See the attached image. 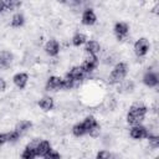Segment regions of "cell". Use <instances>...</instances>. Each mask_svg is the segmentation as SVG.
<instances>
[{
    "label": "cell",
    "instance_id": "d6a6232c",
    "mask_svg": "<svg viewBox=\"0 0 159 159\" xmlns=\"http://www.w3.org/2000/svg\"><path fill=\"white\" fill-rule=\"evenodd\" d=\"M58 2H61V4H66L67 2V0H57Z\"/></svg>",
    "mask_w": 159,
    "mask_h": 159
},
{
    "label": "cell",
    "instance_id": "4316f807",
    "mask_svg": "<svg viewBox=\"0 0 159 159\" xmlns=\"http://www.w3.org/2000/svg\"><path fill=\"white\" fill-rule=\"evenodd\" d=\"M45 159H55V158H61V154L58 152H56L55 149H50L48 153L43 157Z\"/></svg>",
    "mask_w": 159,
    "mask_h": 159
},
{
    "label": "cell",
    "instance_id": "2e32d148",
    "mask_svg": "<svg viewBox=\"0 0 159 159\" xmlns=\"http://www.w3.org/2000/svg\"><path fill=\"white\" fill-rule=\"evenodd\" d=\"M36 143H37V140H34L32 143H29L25 147V149L22 150L21 158H24V159H34V158H36L37 157V154H36Z\"/></svg>",
    "mask_w": 159,
    "mask_h": 159
},
{
    "label": "cell",
    "instance_id": "4dcf8cb0",
    "mask_svg": "<svg viewBox=\"0 0 159 159\" xmlns=\"http://www.w3.org/2000/svg\"><path fill=\"white\" fill-rule=\"evenodd\" d=\"M5 89H6V81L2 77H0V93L4 92Z\"/></svg>",
    "mask_w": 159,
    "mask_h": 159
},
{
    "label": "cell",
    "instance_id": "8992f818",
    "mask_svg": "<svg viewBox=\"0 0 159 159\" xmlns=\"http://www.w3.org/2000/svg\"><path fill=\"white\" fill-rule=\"evenodd\" d=\"M98 65H99V58H98V56H97V55H88V56L83 60L81 67H82V70L84 71V73L87 75V73H92V72L98 67Z\"/></svg>",
    "mask_w": 159,
    "mask_h": 159
},
{
    "label": "cell",
    "instance_id": "603a6c76",
    "mask_svg": "<svg viewBox=\"0 0 159 159\" xmlns=\"http://www.w3.org/2000/svg\"><path fill=\"white\" fill-rule=\"evenodd\" d=\"M82 123H83V125H84V128H86V130H87V134L89 133V130H91L93 127H96V125L98 124L96 117H93V116H87V117L82 120Z\"/></svg>",
    "mask_w": 159,
    "mask_h": 159
},
{
    "label": "cell",
    "instance_id": "4fadbf2b",
    "mask_svg": "<svg viewBox=\"0 0 159 159\" xmlns=\"http://www.w3.org/2000/svg\"><path fill=\"white\" fill-rule=\"evenodd\" d=\"M66 75H68L76 83L77 82H81L84 78V76H86V73H84V71L82 70L81 66H73V67H71L70 71Z\"/></svg>",
    "mask_w": 159,
    "mask_h": 159
},
{
    "label": "cell",
    "instance_id": "9c48e42d",
    "mask_svg": "<svg viewBox=\"0 0 159 159\" xmlns=\"http://www.w3.org/2000/svg\"><path fill=\"white\" fill-rule=\"evenodd\" d=\"M97 22V15L92 7H87L83 10L81 15V24L84 26H92Z\"/></svg>",
    "mask_w": 159,
    "mask_h": 159
},
{
    "label": "cell",
    "instance_id": "6da1fadb",
    "mask_svg": "<svg viewBox=\"0 0 159 159\" xmlns=\"http://www.w3.org/2000/svg\"><path fill=\"white\" fill-rule=\"evenodd\" d=\"M147 114H148V107L142 102H135L129 107V109L127 112L125 120L130 125L140 124L145 119Z\"/></svg>",
    "mask_w": 159,
    "mask_h": 159
},
{
    "label": "cell",
    "instance_id": "5bb4252c",
    "mask_svg": "<svg viewBox=\"0 0 159 159\" xmlns=\"http://www.w3.org/2000/svg\"><path fill=\"white\" fill-rule=\"evenodd\" d=\"M50 149H52V145H51V143L48 140H46V139L37 140V143H36V154H37V157H42L43 158L48 153Z\"/></svg>",
    "mask_w": 159,
    "mask_h": 159
},
{
    "label": "cell",
    "instance_id": "484cf974",
    "mask_svg": "<svg viewBox=\"0 0 159 159\" xmlns=\"http://www.w3.org/2000/svg\"><path fill=\"white\" fill-rule=\"evenodd\" d=\"M75 84H76V82H75L68 75H66V76L62 78V89H65V91L72 89V88L75 87Z\"/></svg>",
    "mask_w": 159,
    "mask_h": 159
},
{
    "label": "cell",
    "instance_id": "d4e9b609",
    "mask_svg": "<svg viewBox=\"0 0 159 159\" xmlns=\"http://www.w3.org/2000/svg\"><path fill=\"white\" fill-rule=\"evenodd\" d=\"M21 6L20 0H5V10L7 11H15Z\"/></svg>",
    "mask_w": 159,
    "mask_h": 159
},
{
    "label": "cell",
    "instance_id": "30bf717a",
    "mask_svg": "<svg viewBox=\"0 0 159 159\" xmlns=\"http://www.w3.org/2000/svg\"><path fill=\"white\" fill-rule=\"evenodd\" d=\"M43 50H45V52H46L47 56H50V57H56V56L60 53V50H61L60 42H58L56 39H50V40L45 43Z\"/></svg>",
    "mask_w": 159,
    "mask_h": 159
},
{
    "label": "cell",
    "instance_id": "5b68a950",
    "mask_svg": "<svg viewBox=\"0 0 159 159\" xmlns=\"http://www.w3.org/2000/svg\"><path fill=\"white\" fill-rule=\"evenodd\" d=\"M129 30H130L129 25L127 22H124V21H118L113 26V32H114V35H116L118 41L125 40L127 36L129 35Z\"/></svg>",
    "mask_w": 159,
    "mask_h": 159
},
{
    "label": "cell",
    "instance_id": "ac0fdd59",
    "mask_svg": "<svg viewBox=\"0 0 159 159\" xmlns=\"http://www.w3.org/2000/svg\"><path fill=\"white\" fill-rule=\"evenodd\" d=\"M25 24V16L21 14V12H16L11 16V20H10V25L11 27L14 29H20L21 26H24Z\"/></svg>",
    "mask_w": 159,
    "mask_h": 159
},
{
    "label": "cell",
    "instance_id": "9a60e30c",
    "mask_svg": "<svg viewBox=\"0 0 159 159\" xmlns=\"http://www.w3.org/2000/svg\"><path fill=\"white\" fill-rule=\"evenodd\" d=\"M101 51V43L97 40H87L84 43V52L87 55H97Z\"/></svg>",
    "mask_w": 159,
    "mask_h": 159
},
{
    "label": "cell",
    "instance_id": "ba28073f",
    "mask_svg": "<svg viewBox=\"0 0 159 159\" xmlns=\"http://www.w3.org/2000/svg\"><path fill=\"white\" fill-rule=\"evenodd\" d=\"M45 89L48 92H57L62 89V77L60 76H50L46 80Z\"/></svg>",
    "mask_w": 159,
    "mask_h": 159
},
{
    "label": "cell",
    "instance_id": "f546056e",
    "mask_svg": "<svg viewBox=\"0 0 159 159\" xmlns=\"http://www.w3.org/2000/svg\"><path fill=\"white\" fill-rule=\"evenodd\" d=\"M6 143H9V132L7 133H0V148Z\"/></svg>",
    "mask_w": 159,
    "mask_h": 159
},
{
    "label": "cell",
    "instance_id": "f1b7e54d",
    "mask_svg": "<svg viewBox=\"0 0 159 159\" xmlns=\"http://www.w3.org/2000/svg\"><path fill=\"white\" fill-rule=\"evenodd\" d=\"M99 133H101V124L98 123L96 127H93V128L89 130V133H88V134H89L92 138H96V137H98V135H99Z\"/></svg>",
    "mask_w": 159,
    "mask_h": 159
},
{
    "label": "cell",
    "instance_id": "7402d4cb",
    "mask_svg": "<svg viewBox=\"0 0 159 159\" xmlns=\"http://www.w3.org/2000/svg\"><path fill=\"white\" fill-rule=\"evenodd\" d=\"M118 84H119L118 91L122 93H130L134 89V83H133V81H129V80H123Z\"/></svg>",
    "mask_w": 159,
    "mask_h": 159
},
{
    "label": "cell",
    "instance_id": "52a82bcc",
    "mask_svg": "<svg viewBox=\"0 0 159 159\" xmlns=\"http://www.w3.org/2000/svg\"><path fill=\"white\" fill-rule=\"evenodd\" d=\"M142 81H143L144 86H147L148 88H155L159 84V76L155 71L148 70V71L144 72V75L142 77Z\"/></svg>",
    "mask_w": 159,
    "mask_h": 159
},
{
    "label": "cell",
    "instance_id": "7a4b0ae2",
    "mask_svg": "<svg viewBox=\"0 0 159 159\" xmlns=\"http://www.w3.org/2000/svg\"><path fill=\"white\" fill-rule=\"evenodd\" d=\"M127 75H128V66H127V63L125 62H118L112 68V71H111V73L108 76V82L111 84H118L123 80H125Z\"/></svg>",
    "mask_w": 159,
    "mask_h": 159
},
{
    "label": "cell",
    "instance_id": "d6986e66",
    "mask_svg": "<svg viewBox=\"0 0 159 159\" xmlns=\"http://www.w3.org/2000/svg\"><path fill=\"white\" fill-rule=\"evenodd\" d=\"M32 127V122L31 120H27V119H22V120H20V122H17L16 123V125H15V130L16 132H19L21 135L24 134V133H26L30 128Z\"/></svg>",
    "mask_w": 159,
    "mask_h": 159
},
{
    "label": "cell",
    "instance_id": "e0dca14e",
    "mask_svg": "<svg viewBox=\"0 0 159 159\" xmlns=\"http://www.w3.org/2000/svg\"><path fill=\"white\" fill-rule=\"evenodd\" d=\"M37 104H39V107H40L42 111H45V112H50V111H52L53 107H55V101H53L52 97H50V96H45V97H42V98L39 99Z\"/></svg>",
    "mask_w": 159,
    "mask_h": 159
},
{
    "label": "cell",
    "instance_id": "277c9868",
    "mask_svg": "<svg viewBox=\"0 0 159 159\" xmlns=\"http://www.w3.org/2000/svg\"><path fill=\"white\" fill-rule=\"evenodd\" d=\"M148 134H149V129L145 125H143L142 123L140 124H134L129 129V137L134 140H143L148 137Z\"/></svg>",
    "mask_w": 159,
    "mask_h": 159
},
{
    "label": "cell",
    "instance_id": "ffe728a7",
    "mask_svg": "<svg viewBox=\"0 0 159 159\" xmlns=\"http://www.w3.org/2000/svg\"><path fill=\"white\" fill-rule=\"evenodd\" d=\"M71 132L76 138H80V137H83V135L87 134V130H86V128H84L82 122H78V123L73 124L72 128H71Z\"/></svg>",
    "mask_w": 159,
    "mask_h": 159
},
{
    "label": "cell",
    "instance_id": "7c38bea8",
    "mask_svg": "<svg viewBox=\"0 0 159 159\" xmlns=\"http://www.w3.org/2000/svg\"><path fill=\"white\" fill-rule=\"evenodd\" d=\"M12 83L19 88L24 89L29 83V75L26 72H17L12 76Z\"/></svg>",
    "mask_w": 159,
    "mask_h": 159
},
{
    "label": "cell",
    "instance_id": "44dd1931",
    "mask_svg": "<svg viewBox=\"0 0 159 159\" xmlns=\"http://www.w3.org/2000/svg\"><path fill=\"white\" fill-rule=\"evenodd\" d=\"M86 41H87V36L84 34H82V32H76L71 39V42H72V45L75 47H80V46L84 45Z\"/></svg>",
    "mask_w": 159,
    "mask_h": 159
},
{
    "label": "cell",
    "instance_id": "83f0119b",
    "mask_svg": "<svg viewBox=\"0 0 159 159\" xmlns=\"http://www.w3.org/2000/svg\"><path fill=\"white\" fill-rule=\"evenodd\" d=\"M112 157V153H109L108 150H99L97 154H96V158L97 159H108Z\"/></svg>",
    "mask_w": 159,
    "mask_h": 159
},
{
    "label": "cell",
    "instance_id": "1f68e13d",
    "mask_svg": "<svg viewBox=\"0 0 159 159\" xmlns=\"http://www.w3.org/2000/svg\"><path fill=\"white\" fill-rule=\"evenodd\" d=\"M5 11V0H0V14Z\"/></svg>",
    "mask_w": 159,
    "mask_h": 159
},
{
    "label": "cell",
    "instance_id": "3957f363",
    "mask_svg": "<svg viewBox=\"0 0 159 159\" xmlns=\"http://www.w3.org/2000/svg\"><path fill=\"white\" fill-rule=\"evenodd\" d=\"M149 50H150V42L147 37H139L133 45V51H134L137 57L147 56Z\"/></svg>",
    "mask_w": 159,
    "mask_h": 159
},
{
    "label": "cell",
    "instance_id": "cb8c5ba5",
    "mask_svg": "<svg viewBox=\"0 0 159 159\" xmlns=\"http://www.w3.org/2000/svg\"><path fill=\"white\" fill-rule=\"evenodd\" d=\"M145 139L148 140L149 147L152 149H158L159 148V135L157 133H150L149 132V134H148V137Z\"/></svg>",
    "mask_w": 159,
    "mask_h": 159
},
{
    "label": "cell",
    "instance_id": "8fae6325",
    "mask_svg": "<svg viewBox=\"0 0 159 159\" xmlns=\"http://www.w3.org/2000/svg\"><path fill=\"white\" fill-rule=\"evenodd\" d=\"M12 62H14V55L10 51H7V50L0 51V68L1 70L10 68Z\"/></svg>",
    "mask_w": 159,
    "mask_h": 159
}]
</instances>
